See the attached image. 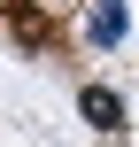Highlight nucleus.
<instances>
[{
    "instance_id": "f257e3e1",
    "label": "nucleus",
    "mask_w": 139,
    "mask_h": 147,
    "mask_svg": "<svg viewBox=\"0 0 139 147\" xmlns=\"http://www.w3.org/2000/svg\"><path fill=\"white\" fill-rule=\"evenodd\" d=\"M124 31H132V8L124 0H93L85 8V39L93 47H124Z\"/></svg>"
},
{
    "instance_id": "f03ea898",
    "label": "nucleus",
    "mask_w": 139,
    "mask_h": 147,
    "mask_svg": "<svg viewBox=\"0 0 139 147\" xmlns=\"http://www.w3.org/2000/svg\"><path fill=\"white\" fill-rule=\"evenodd\" d=\"M77 109H85V124H93V132H124V93H116V85H85V93H77Z\"/></svg>"
},
{
    "instance_id": "7ed1b4c3",
    "label": "nucleus",
    "mask_w": 139,
    "mask_h": 147,
    "mask_svg": "<svg viewBox=\"0 0 139 147\" xmlns=\"http://www.w3.org/2000/svg\"><path fill=\"white\" fill-rule=\"evenodd\" d=\"M46 8H77V0H39V16H46Z\"/></svg>"
}]
</instances>
